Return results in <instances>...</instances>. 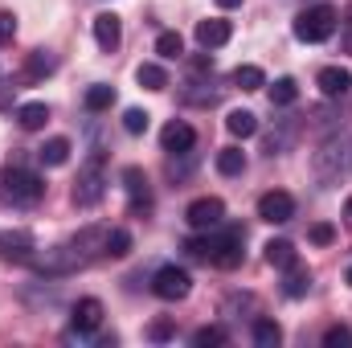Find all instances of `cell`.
<instances>
[{
    "mask_svg": "<svg viewBox=\"0 0 352 348\" xmlns=\"http://www.w3.org/2000/svg\"><path fill=\"white\" fill-rule=\"evenodd\" d=\"M135 83H140L144 90H164L168 87V74H164L156 62H144V66L135 70Z\"/></svg>",
    "mask_w": 352,
    "mask_h": 348,
    "instance_id": "23",
    "label": "cell"
},
{
    "mask_svg": "<svg viewBox=\"0 0 352 348\" xmlns=\"http://www.w3.org/2000/svg\"><path fill=\"white\" fill-rule=\"evenodd\" d=\"M336 25H340V12L332 4H316V8H303L295 17V37L307 41V45H316V41H328L336 33Z\"/></svg>",
    "mask_w": 352,
    "mask_h": 348,
    "instance_id": "2",
    "label": "cell"
},
{
    "mask_svg": "<svg viewBox=\"0 0 352 348\" xmlns=\"http://www.w3.org/2000/svg\"><path fill=\"white\" fill-rule=\"evenodd\" d=\"M98 324H102V303H98L94 295L78 299V303H74V312H70V332H78V336H90Z\"/></svg>",
    "mask_w": 352,
    "mask_h": 348,
    "instance_id": "10",
    "label": "cell"
},
{
    "mask_svg": "<svg viewBox=\"0 0 352 348\" xmlns=\"http://www.w3.org/2000/svg\"><path fill=\"white\" fill-rule=\"evenodd\" d=\"M316 87L324 90L328 98H344V94L352 90V74L349 70H340V66H324L320 78H316Z\"/></svg>",
    "mask_w": 352,
    "mask_h": 348,
    "instance_id": "14",
    "label": "cell"
},
{
    "mask_svg": "<svg viewBox=\"0 0 352 348\" xmlns=\"http://www.w3.org/2000/svg\"><path fill=\"white\" fill-rule=\"evenodd\" d=\"M201 242H205L201 259H209L213 266H221V270H234V266H242V259H246V250H242L246 234H242V230H226V234H217V238H201Z\"/></svg>",
    "mask_w": 352,
    "mask_h": 348,
    "instance_id": "3",
    "label": "cell"
},
{
    "mask_svg": "<svg viewBox=\"0 0 352 348\" xmlns=\"http://www.w3.org/2000/svg\"><path fill=\"white\" fill-rule=\"evenodd\" d=\"M131 250V234L127 230H107V259H123Z\"/></svg>",
    "mask_w": 352,
    "mask_h": 348,
    "instance_id": "29",
    "label": "cell"
},
{
    "mask_svg": "<svg viewBox=\"0 0 352 348\" xmlns=\"http://www.w3.org/2000/svg\"><path fill=\"white\" fill-rule=\"evenodd\" d=\"M192 345H197V348L226 345V328H197V332H192Z\"/></svg>",
    "mask_w": 352,
    "mask_h": 348,
    "instance_id": "32",
    "label": "cell"
},
{
    "mask_svg": "<svg viewBox=\"0 0 352 348\" xmlns=\"http://www.w3.org/2000/svg\"><path fill=\"white\" fill-rule=\"evenodd\" d=\"M242 0H217V8H238Z\"/></svg>",
    "mask_w": 352,
    "mask_h": 348,
    "instance_id": "40",
    "label": "cell"
},
{
    "mask_svg": "<svg viewBox=\"0 0 352 348\" xmlns=\"http://www.w3.org/2000/svg\"><path fill=\"white\" fill-rule=\"evenodd\" d=\"M148 336H152V340H173V324H168V320H156V324L148 328Z\"/></svg>",
    "mask_w": 352,
    "mask_h": 348,
    "instance_id": "37",
    "label": "cell"
},
{
    "mask_svg": "<svg viewBox=\"0 0 352 348\" xmlns=\"http://www.w3.org/2000/svg\"><path fill=\"white\" fill-rule=\"evenodd\" d=\"M278 340H283V328H278L274 320L258 316V320H254V345H258V348H274Z\"/></svg>",
    "mask_w": 352,
    "mask_h": 348,
    "instance_id": "24",
    "label": "cell"
},
{
    "mask_svg": "<svg viewBox=\"0 0 352 348\" xmlns=\"http://www.w3.org/2000/svg\"><path fill=\"white\" fill-rule=\"evenodd\" d=\"M344 279H349V287H352V266H349V274H344Z\"/></svg>",
    "mask_w": 352,
    "mask_h": 348,
    "instance_id": "41",
    "label": "cell"
},
{
    "mask_svg": "<svg viewBox=\"0 0 352 348\" xmlns=\"http://www.w3.org/2000/svg\"><path fill=\"white\" fill-rule=\"evenodd\" d=\"M148 119H152L148 111H140V107H131V111L123 115V127H127L131 135H144V131H148Z\"/></svg>",
    "mask_w": 352,
    "mask_h": 348,
    "instance_id": "31",
    "label": "cell"
},
{
    "mask_svg": "<svg viewBox=\"0 0 352 348\" xmlns=\"http://www.w3.org/2000/svg\"><path fill=\"white\" fill-rule=\"evenodd\" d=\"M307 287H311V270H303L299 262L287 266V283H283V291H287L291 299H299V295H307Z\"/></svg>",
    "mask_w": 352,
    "mask_h": 348,
    "instance_id": "22",
    "label": "cell"
},
{
    "mask_svg": "<svg viewBox=\"0 0 352 348\" xmlns=\"http://www.w3.org/2000/svg\"><path fill=\"white\" fill-rule=\"evenodd\" d=\"M184 221L192 230H217L226 221V201L221 197H197L188 209H184Z\"/></svg>",
    "mask_w": 352,
    "mask_h": 348,
    "instance_id": "6",
    "label": "cell"
},
{
    "mask_svg": "<svg viewBox=\"0 0 352 348\" xmlns=\"http://www.w3.org/2000/svg\"><path fill=\"white\" fill-rule=\"evenodd\" d=\"M123 188H127L131 213H148L152 209V188H148V176L140 168H123Z\"/></svg>",
    "mask_w": 352,
    "mask_h": 348,
    "instance_id": "11",
    "label": "cell"
},
{
    "mask_svg": "<svg viewBox=\"0 0 352 348\" xmlns=\"http://www.w3.org/2000/svg\"><path fill=\"white\" fill-rule=\"evenodd\" d=\"M115 102V87H107V83H98V87L87 90V111H107Z\"/></svg>",
    "mask_w": 352,
    "mask_h": 348,
    "instance_id": "27",
    "label": "cell"
},
{
    "mask_svg": "<svg viewBox=\"0 0 352 348\" xmlns=\"http://www.w3.org/2000/svg\"><path fill=\"white\" fill-rule=\"evenodd\" d=\"M324 348H352V332L344 328V324L328 328V332H324Z\"/></svg>",
    "mask_w": 352,
    "mask_h": 348,
    "instance_id": "33",
    "label": "cell"
},
{
    "mask_svg": "<svg viewBox=\"0 0 352 348\" xmlns=\"http://www.w3.org/2000/svg\"><path fill=\"white\" fill-rule=\"evenodd\" d=\"M160 144H164V152H188L192 144H197V131L188 127V123H180V119H173L164 131H160Z\"/></svg>",
    "mask_w": 352,
    "mask_h": 348,
    "instance_id": "16",
    "label": "cell"
},
{
    "mask_svg": "<svg viewBox=\"0 0 352 348\" xmlns=\"http://www.w3.org/2000/svg\"><path fill=\"white\" fill-rule=\"evenodd\" d=\"M349 144H328L324 152H316V173L324 176V180H336V173H344L349 168Z\"/></svg>",
    "mask_w": 352,
    "mask_h": 348,
    "instance_id": "12",
    "label": "cell"
},
{
    "mask_svg": "<svg viewBox=\"0 0 352 348\" xmlns=\"http://www.w3.org/2000/svg\"><path fill=\"white\" fill-rule=\"evenodd\" d=\"M45 119H50V107H45V102H21V107H16V123H21L25 131H41Z\"/></svg>",
    "mask_w": 352,
    "mask_h": 348,
    "instance_id": "18",
    "label": "cell"
},
{
    "mask_svg": "<svg viewBox=\"0 0 352 348\" xmlns=\"http://www.w3.org/2000/svg\"><path fill=\"white\" fill-rule=\"evenodd\" d=\"M344 221H349V230H352V197L344 201Z\"/></svg>",
    "mask_w": 352,
    "mask_h": 348,
    "instance_id": "39",
    "label": "cell"
},
{
    "mask_svg": "<svg viewBox=\"0 0 352 348\" xmlns=\"http://www.w3.org/2000/svg\"><path fill=\"white\" fill-rule=\"evenodd\" d=\"M230 37H234L230 21H221V17H213V21H197V41H201V50H217V45H226Z\"/></svg>",
    "mask_w": 352,
    "mask_h": 348,
    "instance_id": "13",
    "label": "cell"
},
{
    "mask_svg": "<svg viewBox=\"0 0 352 348\" xmlns=\"http://www.w3.org/2000/svg\"><path fill=\"white\" fill-rule=\"evenodd\" d=\"M226 131H230V135H238V140H250V135L258 131L254 111H230V115H226Z\"/></svg>",
    "mask_w": 352,
    "mask_h": 348,
    "instance_id": "20",
    "label": "cell"
},
{
    "mask_svg": "<svg viewBox=\"0 0 352 348\" xmlns=\"http://www.w3.org/2000/svg\"><path fill=\"white\" fill-rule=\"evenodd\" d=\"M119 37H123V25H119V17L115 12H98L94 17V41H98V50H115L119 45Z\"/></svg>",
    "mask_w": 352,
    "mask_h": 348,
    "instance_id": "15",
    "label": "cell"
},
{
    "mask_svg": "<svg viewBox=\"0 0 352 348\" xmlns=\"http://www.w3.org/2000/svg\"><path fill=\"white\" fill-rule=\"evenodd\" d=\"M217 173L221 176H242L246 173V152H242V148H221V152H217Z\"/></svg>",
    "mask_w": 352,
    "mask_h": 348,
    "instance_id": "21",
    "label": "cell"
},
{
    "mask_svg": "<svg viewBox=\"0 0 352 348\" xmlns=\"http://www.w3.org/2000/svg\"><path fill=\"white\" fill-rule=\"evenodd\" d=\"M266 262L278 266V270H287V266L299 262V254H295V246H291L287 238H270V242H266Z\"/></svg>",
    "mask_w": 352,
    "mask_h": 348,
    "instance_id": "19",
    "label": "cell"
},
{
    "mask_svg": "<svg viewBox=\"0 0 352 348\" xmlns=\"http://www.w3.org/2000/svg\"><path fill=\"white\" fill-rule=\"evenodd\" d=\"M192 66H197V70H213V58H209V54H201V58H197Z\"/></svg>",
    "mask_w": 352,
    "mask_h": 348,
    "instance_id": "38",
    "label": "cell"
},
{
    "mask_svg": "<svg viewBox=\"0 0 352 348\" xmlns=\"http://www.w3.org/2000/svg\"><path fill=\"white\" fill-rule=\"evenodd\" d=\"M152 291H156L160 299L176 303V299H184V295L192 291V279H188V270H180V266H160L156 279H152Z\"/></svg>",
    "mask_w": 352,
    "mask_h": 348,
    "instance_id": "7",
    "label": "cell"
},
{
    "mask_svg": "<svg viewBox=\"0 0 352 348\" xmlns=\"http://www.w3.org/2000/svg\"><path fill=\"white\" fill-rule=\"evenodd\" d=\"M58 62H54V54L50 50H37L33 58H29V66H25V78H41V74H50Z\"/></svg>",
    "mask_w": 352,
    "mask_h": 348,
    "instance_id": "28",
    "label": "cell"
},
{
    "mask_svg": "<svg viewBox=\"0 0 352 348\" xmlns=\"http://www.w3.org/2000/svg\"><path fill=\"white\" fill-rule=\"evenodd\" d=\"M311 242H316V246H332V242H336V230H332L328 221H316V226H311Z\"/></svg>",
    "mask_w": 352,
    "mask_h": 348,
    "instance_id": "34",
    "label": "cell"
},
{
    "mask_svg": "<svg viewBox=\"0 0 352 348\" xmlns=\"http://www.w3.org/2000/svg\"><path fill=\"white\" fill-rule=\"evenodd\" d=\"M295 98H299V83L295 78H274L270 83V102L274 107H291Z\"/></svg>",
    "mask_w": 352,
    "mask_h": 348,
    "instance_id": "25",
    "label": "cell"
},
{
    "mask_svg": "<svg viewBox=\"0 0 352 348\" xmlns=\"http://www.w3.org/2000/svg\"><path fill=\"white\" fill-rule=\"evenodd\" d=\"M234 87H242V90H263V87H266V74L258 70V66H238V70H234Z\"/></svg>",
    "mask_w": 352,
    "mask_h": 348,
    "instance_id": "26",
    "label": "cell"
},
{
    "mask_svg": "<svg viewBox=\"0 0 352 348\" xmlns=\"http://www.w3.org/2000/svg\"><path fill=\"white\" fill-rule=\"evenodd\" d=\"M340 45H344V54H352V4L340 17Z\"/></svg>",
    "mask_w": 352,
    "mask_h": 348,
    "instance_id": "36",
    "label": "cell"
},
{
    "mask_svg": "<svg viewBox=\"0 0 352 348\" xmlns=\"http://www.w3.org/2000/svg\"><path fill=\"white\" fill-rule=\"evenodd\" d=\"M37 160H41L45 168H62V164L70 160V140H66V135L45 140V144H41V152H37Z\"/></svg>",
    "mask_w": 352,
    "mask_h": 348,
    "instance_id": "17",
    "label": "cell"
},
{
    "mask_svg": "<svg viewBox=\"0 0 352 348\" xmlns=\"http://www.w3.org/2000/svg\"><path fill=\"white\" fill-rule=\"evenodd\" d=\"M45 197V180L33 176L29 168H16L8 164L0 173V201H12V205H37Z\"/></svg>",
    "mask_w": 352,
    "mask_h": 348,
    "instance_id": "1",
    "label": "cell"
},
{
    "mask_svg": "<svg viewBox=\"0 0 352 348\" xmlns=\"http://www.w3.org/2000/svg\"><path fill=\"white\" fill-rule=\"evenodd\" d=\"M102 193H107V168H102V156H90L87 164H82V173L74 180V205L78 209H90V205H98L102 201Z\"/></svg>",
    "mask_w": 352,
    "mask_h": 348,
    "instance_id": "5",
    "label": "cell"
},
{
    "mask_svg": "<svg viewBox=\"0 0 352 348\" xmlns=\"http://www.w3.org/2000/svg\"><path fill=\"white\" fill-rule=\"evenodd\" d=\"M12 37H16V17L0 12V45H12Z\"/></svg>",
    "mask_w": 352,
    "mask_h": 348,
    "instance_id": "35",
    "label": "cell"
},
{
    "mask_svg": "<svg viewBox=\"0 0 352 348\" xmlns=\"http://www.w3.org/2000/svg\"><path fill=\"white\" fill-rule=\"evenodd\" d=\"M156 54H160V58H168V62H173V58H180V54H184L180 33H160V37H156Z\"/></svg>",
    "mask_w": 352,
    "mask_h": 348,
    "instance_id": "30",
    "label": "cell"
},
{
    "mask_svg": "<svg viewBox=\"0 0 352 348\" xmlns=\"http://www.w3.org/2000/svg\"><path fill=\"white\" fill-rule=\"evenodd\" d=\"M87 262L90 259L74 246V242H66V246L45 250V254H33V270H37V274H45V279H58V274H74V270H82Z\"/></svg>",
    "mask_w": 352,
    "mask_h": 348,
    "instance_id": "4",
    "label": "cell"
},
{
    "mask_svg": "<svg viewBox=\"0 0 352 348\" xmlns=\"http://www.w3.org/2000/svg\"><path fill=\"white\" fill-rule=\"evenodd\" d=\"M258 217H263V221H270V226L291 221V217H295V197H291V193H283V188L263 193V197H258Z\"/></svg>",
    "mask_w": 352,
    "mask_h": 348,
    "instance_id": "8",
    "label": "cell"
},
{
    "mask_svg": "<svg viewBox=\"0 0 352 348\" xmlns=\"http://www.w3.org/2000/svg\"><path fill=\"white\" fill-rule=\"evenodd\" d=\"M33 250H37V242H33L29 230H0V259L33 262Z\"/></svg>",
    "mask_w": 352,
    "mask_h": 348,
    "instance_id": "9",
    "label": "cell"
}]
</instances>
